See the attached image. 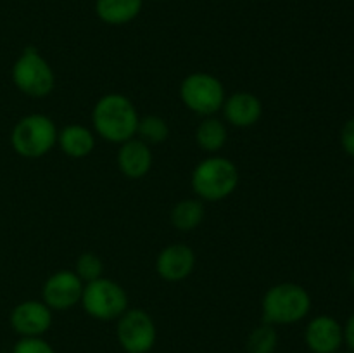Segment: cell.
Wrapping results in <instances>:
<instances>
[{
  "instance_id": "6da1fadb",
  "label": "cell",
  "mask_w": 354,
  "mask_h": 353,
  "mask_svg": "<svg viewBox=\"0 0 354 353\" xmlns=\"http://www.w3.org/2000/svg\"><path fill=\"white\" fill-rule=\"evenodd\" d=\"M138 111L127 96L118 92L106 93L92 109L93 130L104 141L123 144L137 135Z\"/></svg>"
},
{
  "instance_id": "7a4b0ae2",
  "label": "cell",
  "mask_w": 354,
  "mask_h": 353,
  "mask_svg": "<svg viewBox=\"0 0 354 353\" xmlns=\"http://www.w3.org/2000/svg\"><path fill=\"white\" fill-rule=\"evenodd\" d=\"M190 185L201 201H223L235 192L239 185V170L225 156L211 154L194 168Z\"/></svg>"
},
{
  "instance_id": "3957f363",
  "label": "cell",
  "mask_w": 354,
  "mask_h": 353,
  "mask_svg": "<svg viewBox=\"0 0 354 353\" xmlns=\"http://www.w3.org/2000/svg\"><path fill=\"white\" fill-rule=\"evenodd\" d=\"M261 310L265 324H297L310 314L311 296L301 284L280 282L266 291L261 301Z\"/></svg>"
},
{
  "instance_id": "277c9868",
  "label": "cell",
  "mask_w": 354,
  "mask_h": 353,
  "mask_svg": "<svg viewBox=\"0 0 354 353\" xmlns=\"http://www.w3.org/2000/svg\"><path fill=\"white\" fill-rule=\"evenodd\" d=\"M57 127L47 114H28L14 125L10 132V145L23 158H41L57 144Z\"/></svg>"
},
{
  "instance_id": "5b68a950",
  "label": "cell",
  "mask_w": 354,
  "mask_h": 353,
  "mask_svg": "<svg viewBox=\"0 0 354 353\" xmlns=\"http://www.w3.org/2000/svg\"><path fill=\"white\" fill-rule=\"evenodd\" d=\"M10 78L21 93L33 99L50 96L55 87L54 69L35 47H26L21 52L10 69Z\"/></svg>"
},
{
  "instance_id": "8992f818",
  "label": "cell",
  "mask_w": 354,
  "mask_h": 353,
  "mask_svg": "<svg viewBox=\"0 0 354 353\" xmlns=\"http://www.w3.org/2000/svg\"><path fill=\"white\" fill-rule=\"evenodd\" d=\"M225 87L218 76L196 71L187 75L180 83V99L185 107L199 116H214L225 102Z\"/></svg>"
},
{
  "instance_id": "52a82bcc",
  "label": "cell",
  "mask_w": 354,
  "mask_h": 353,
  "mask_svg": "<svg viewBox=\"0 0 354 353\" xmlns=\"http://www.w3.org/2000/svg\"><path fill=\"white\" fill-rule=\"evenodd\" d=\"M80 303L95 320H118L128 310V294L116 280L100 277L85 284Z\"/></svg>"
},
{
  "instance_id": "ba28073f",
  "label": "cell",
  "mask_w": 354,
  "mask_h": 353,
  "mask_svg": "<svg viewBox=\"0 0 354 353\" xmlns=\"http://www.w3.org/2000/svg\"><path fill=\"white\" fill-rule=\"evenodd\" d=\"M116 338L127 353H149L158 339L154 318L142 308H128L118 318Z\"/></svg>"
},
{
  "instance_id": "9c48e42d",
  "label": "cell",
  "mask_w": 354,
  "mask_h": 353,
  "mask_svg": "<svg viewBox=\"0 0 354 353\" xmlns=\"http://www.w3.org/2000/svg\"><path fill=\"white\" fill-rule=\"evenodd\" d=\"M83 280L73 270H59L45 280L41 301L50 310H69L82 301Z\"/></svg>"
},
{
  "instance_id": "30bf717a",
  "label": "cell",
  "mask_w": 354,
  "mask_h": 353,
  "mask_svg": "<svg viewBox=\"0 0 354 353\" xmlns=\"http://www.w3.org/2000/svg\"><path fill=\"white\" fill-rule=\"evenodd\" d=\"M10 327L21 338L44 336L52 325V310L38 300H26L17 303L9 315Z\"/></svg>"
},
{
  "instance_id": "8fae6325",
  "label": "cell",
  "mask_w": 354,
  "mask_h": 353,
  "mask_svg": "<svg viewBox=\"0 0 354 353\" xmlns=\"http://www.w3.org/2000/svg\"><path fill=\"white\" fill-rule=\"evenodd\" d=\"M196 266V253L183 242L166 246L156 258V272L166 282H180L190 277Z\"/></svg>"
},
{
  "instance_id": "7c38bea8",
  "label": "cell",
  "mask_w": 354,
  "mask_h": 353,
  "mask_svg": "<svg viewBox=\"0 0 354 353\" xmlns=\"http://www.w3.org/2000/svg\"><path fill=\"white\" fill-rule=\"evenodd\" d=\"M304 341L313 353H337L344 345L342 325L330 315H317L308 322Z\"/></svg>"
},
{
  "instance_id": "4fadbf2b",
  "label": "cell",
  "mask_w": 354,
  "mask_h": 353,
  "mask_svg": "<svg viewBox=\"0 0 354 353\" xmlns=\"http://www.w3.org/2000/svg\"><path fill=\"white\" fill-rule=\"evenodd\" d=\"M225 121L237 128L254 127L263 116V102L251 92H235L225 97L221 106Z\"/></svg>"
},
{
  "instance_id": "5bb4252c",
  "label": "cell",
  "mask_w": 354,
  "mask_h": 353,
  "mask_svg": "<svg viewBox=\"0 0 354 353\" xmlns=\"http://www.w3.org/2000/svg\"><path fill=\"white\" fill-rule=\"evenodd\" d=\"M116 163L120 172L127 179L138 180L144 179L152 168V151L151 145L145 144L138 137L130 138V141L120 144Z\"/></svg>"
},
{
  "instance_id": "9a60e30c",
  "label": "cell",
  "mask_w": 354,
  "mask_h": 353,
  "mask_svg": "<svg viewBox=\"0 0 354 353\" xmlns=\"http://www.w3.org/2000/svg\"><path fill=\"white\" fill-rule=\"evenodd\" d=\"M57 145L69 158L82 159L92 154L95 147V135L83 125H68L57 132Z\"/></svg>"
},
{
  "instance_id": "2e32d148",
  "label": "cell",
  "mask_w": 354,
  "mask_h": 353,
  "mask_svg": "<svg viewBox=\"0 0 354 353\" xmlns=\"http://www.w3.org/2000/svg\"><path fill=\"white\" fill-rule=\"evenodd\" d=\"M144 0H95L97 17L111 26H123L138 17Z\"/></svg>"
},
{
  "instance_id": "e0dca14e",
  "label": "cell",
  "mask_w": 354,
  "mask_h": 353,
  "mask_svg": "<svg viewBox=\"0 0 354 353\" xmlns=\"http://www.w3.org/2000/svg\"><path fill=\"white\" fill-rule=\"evenodd\" d=\"M228 141L227 125L216 116H206L196 128V142L204 152L216 154Z\"/></svg>"
},
{
  "instance_id": "ac0fdd59",
  "label": "cell",
  "mask_w": 354,
  "mask_h": 353,
  "mask_svg": "<svg viewBox=\"0 0 354 353\" xmlns=\"http://www.w3.org/2000/svg\"><path fill=\"white\" fill-rule=\"evenodd\" d=\"M204 215H206L204 201H201L199 197L197 199H190L189 197V199H182L173 206L169 220H171L173 227L178 228V230L190 232L196 230L203 224Z\"/></svg>"
},
{
  "instance_id": "d6986e66",
  "label": "cell",
  "mask_w": 354,
  "mask_h": 353,
  "mask_svg": "<svg viewBox=\"0 0 354 353\" xmlns=\"http://www.w3.org/2000/svg\"><path fill=\"white\" fill-rule=\"evenodd\" d=\"M279 348V332L275 325L263 324L252 329L245 339L248 353H275Z\"/></svg>"
},
{
  "instance_id": "ffe728a7",
  "label": "cell",
  "mask_w": 354,
  "mask_h": 353,
  "mask_svg": "<svg viewBox=\"0 0 354 353\" xmlns=\"http://www.w3.org/2000/svg\"><path fill=\"white\" fill-rule=\"evenodd\" d=\"M137 135L140 141L145 144H161L169 137V125L168 121L158 114H149V116H142L138 120Z\"/></svg>"
},
{
  "instance_id": "44dd1931",
  "label": "cell",
  "mask_w": 354,
  "mask_h": 353,
  "mask_svg": "<svg viewBox=\"0 0 354 353\" xmlns=\"http://www.w3.org/2000/svg\"><path fill=\"white\" fill-rule=\"evenodd\" d=\"M73 272L83 280V284L92 282V280L104 277V263L100 260V256L95 255V253H82L76 258L75 270Z\"/></svg>"
},
{
  "instance_id": "7402d4cb",
  "label": "cell",
  "mask_w": 354,
  "mask_h": 353,
  "mask_svg": "<svg viewBox=\"0 0 354 353\" xmlns=\"http://www.w3.org/2000/svg\"><path fill=\"white\" fill-rule=\"evenodd\" d=\"M12 353H55V350L41 336H37V338H21L12 346Z\"/></svg>"
},
{
  "instance_id": "603a6c76",
  "label": "cell",
  "mask_w": 354,
  "mask_h": 353,
  "mask_svg": "<svg viewBox=\"0 0 354 353\" xmlns=\"http://www.w3.org/2000/svg\"><path fill=\"white\" fill-rule=\"evenodd\" d=\"M341 145L348 156L354 158V116L349 118L341 130Z\"/></svg>"
},
{
  "instance_id": "cb8c5ba5",
  "label": "cell",
  "mask_w": 354,
  "mask_h": 353,
  "mask_svg": "<svg viewBox=\"0 0 354 353\" xmlns=\"http://www.w3.org/2000/svg\"><path fill=\"white\" fill-rule=\"evenodd\" d=\"M342 336H344V343L351 352H354V314L349 315L346 324L342 325Z\"/></svg>"
},
{
  "instance_id": "d4e9b609",
  "label": "cell",
  "mask_w": 354,
  "mask_h": 353,
  "mask_svg": "<svg viewBox=\"0 0 354 353\" xmlns=\"http://www.w3.org/2000/svg\"><path fill=\"white\" fill-rule=\"evenodd\" d=\"M349 282H351V287L354 289V269L351 270V275H349Z\"/></svg>"
},
{
  "instance_id": "484cf974",
  "label": "cell",
  "mask_w": 354,
  "mask_h": 353,
  "mask_svg": "<svg viewBox=\"0 0 354 353\" xmlns=\"http://www.w3.org/2000/svg\"><path fill=\"white\" fill-rule=\"evenodd\" d=\"M337 353H354V352H351V350H348V352H337Z\"/></svg>"
},
{
  "instance_id": "4316f807",
  "label": "cell",
  "mask_w": 354,
  "mask_h": 353,
  "mask_svg": "<svg viewBox=\"0 0 354 353\" xmlns=\"http://www.w3.org/2000/svg\"><path fill=\"white\" fill-rule=\"evenodd\" d=\"M154 2H159V0H154Z\"/></svg>"
}]
</instances>
